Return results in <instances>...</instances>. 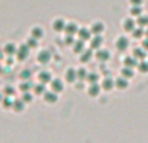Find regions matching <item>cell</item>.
<instances>
[{
  "instance_id": "cell-1",
  "label": "cell",
  "mask_w": 148,
  "mask_h": 143,
  "mask_svg": "<svg viewBox=\"0 0 148 143\" xmlns=\"http://www.w3.org/2000/svg\"><path fill=\"white\" fill-rule=\"evenodd\" d=\"M29 46L27 44H22V46H20V48H18L17 51V57L18 60H25L26 57L29 56Z\"/></svg>"
},
{
  "instance_id": "cell-2",
  "label": "cell",
  "mask_w": 148,
  "mask_h": 143,
  "mask_svg": "<svg viewBox=\"0 0 148 143\" xmlns=\"http://www.w3.org/2000/svg\"><path fill=\"white\" fill-rule=\"evenodd\" d=\"M57 92L55 91H46L44 92V100H46L47 103H56L57 102Z\"/></svg>"
},
{
  "instance_id": "cell-3",
  "label": "cell",
  "mask_w": 148,
  "mask_h": 143,
  "mask_svg": "<svg viewBox=\"0 0 148 143\" xmlns=\"http://www.w3.org/2000/svg\"><path fill=\"white\" fill-rule=\"evenodd\" d=\"M51 60V54L48 51H42L39 52L38 55V61L42 63V64H47V63Z\"/></svg>"
},
{
  "instance_id": "cell-4",
  "label": "cell",
  "mask_w": 148,
  "mask_h": 143,
  "mask_svg": "<svg viewBox=\"0 0 148 143\" xmlns=\"http://www.w3.org/2000/svg\"><path fill=\"white\" fill-rule=\"evenodd\" d=\"M51 87H52V91H55V92H60L64 90V85H62V82L60 79L51 81Z\"/></svg>"
},
{
  "instance_id": "cell-5",
  "label": "cell",
  "mask_w": 148,
  "mask_h": 143,
  "mask_svg": "<svg viewBox=\"0 0 148 143\" xmlns=\"http://www.w3.org/2000/svg\"><path fill=\"white\" fill-rule=\"evenodd\" d=\"M65 22L64 20H60V18H57V20L53 21V25H52V28H53V30L56 31H61V30H65Z\"/></svg>"
},
{
  "instance_id": "cell-6",
  "label": "cell",
  "mask_w": 148,
  "mask_h": 143,
  "mask_svg": "<svg viewBox=\"0 0 148 143\" xmlns=\"http://www.w3.org/2000/svg\"><path fill=\"white\" fill-rule=\"evenodd\" d=\"M38 78H39V81L42 82V83H48V82H51V73H48V72H42V73H39V76H38Z\"/></svg>"
},
{
  "instance_id": "cell-7",
  "label": "cell",
  "mask_w": 148,
  "mask_h": 143,
  "mask_svg": "<svg viewBox=\"0 0 148 143\" xmlns=\"http://www.w3.org/2000/svg\"><path fill=\"white\" fill-rule=\"evenodd\" d=\"M4 52L7 55H9V56H13L14 54H17V48H16V46L13 43H8L4 47Z\"/></svg>"
},
{
  "instance_id": "cell-8",
  "label": "cell",
  "mask_w": 148,
  "mask_h": 143,
  "mask_svg": "<svg viewBox=\"0 0 148 143\" xmlns=\"http://www.w3.org/2000/svg\"><path fill=\"white\" fill-rule=\"evenodd\" d=\"M13 109L16 111V112H21V111H23V108H25V103H23V100L21 99V100H14L13 102Z\"/></svg>"
},
{
  "instance_id": "cell-9",
  "label": "cell",
  "mask_w": 148,
  "mask_h": 143,
  "mask_svg": "<svg viewBox=\"0 0 148 143\" xmlns=\"http://www.w3.org/2000/svg\"><path fill=\"white\" fill-rule=\"evenodd\" d=\"M34 92L35 95H44L46 92V85L44 83H39V85H34Z\"/></svg>"
},
{
  "instance_id": "cell-10",
  "label": "cell",
  "mask_w": 148,
  "mask_h": 143,
  "mask_svg": "<svg viewBox=\"0 0 148 143\" xmlns=\"http://www.w3.org/2000/svg\"><path fill=\"white\" fill-rule=\"evenodd\" d=\"M65 31H66L68 35H73L74 33H77V25L73 23V22L68 23V25L65 26Z\"/></svg>"
},
{
  "instance_id": "cell-11",
  "label": "cell",
  "mask_w": 148,
  "mask_h": 143,
  "mask_svg": "<svg viewBox=\"0 0 148 143\" xmlns=\"http://www.w3.org/2000/svg\"><path fill=\"white\" fill-rule=\"evenodd\" d=\"M33 87H34V85L31 83V82H30V79H29V81H25L22 85H21V86H20V89L22 90L23 92H27V91H30V90L33 89Z\"/></svg>"
},
{
  "instance_id": "cell-12",
  "label": "cell",
  "mask_w": 148,
  "mask_h": 143,
  "mask_svg": "<svg viewBox=\"0 0 148 143\" xmlns=\"http://www.w3.org/2000/svg\"><path fill=\"white\" fill-rule=\"evenodd\" d=\"M31 36H34V38L39 39L43 36V29L40 28H34L33 30H31Z\"/></svg>"
},
{
  "instance_id": "cell-13",
  "label": "cell",
  "mask_w": 148,
  "mask_h": 143,
  "mask_svg": "<svg viewBox=\"0 0 148 143\" xmlns=\"http://www.w3.org/2000/svg\"><path fill=\"white\" fill-rule=\"evenodd\" d=\"M3 105H4V108H12L13 107V100L10 99V96H5L4 99H3Z\"/></svg>"
},
{
  "instance_id": "cell-14",
  "label": "cell",
  "mask_w": 148,
  "mask_h": 143,
  "mask_svg": "<svg viewBox=\"0 0 148 143\" xmlns=\"http://www.w3.org/2000/svg\"><path fill=\"white\" fill-rule=\"evenodd\" d=\"M75 78H77V74H75V72H74L73 69H69V70L66 72V79H68V82H73Z\"/></svg>"
},
{
  "instance_id": "cell-15",
  "label": "cell",
  "mask_w": 148,
  "mask_h": 143,
  "mask_svg": "<svg viewBox=\"0 0 148 143\" xmlns=\"http://www.w3.org/2000/svg\"><path fill=\"white\" fill-rule=\"evenodd\" d=\"M20 77H21V79H23V81H29V79L31 78V72L27 70V69L22 70V73L20 74Z\"/></svg>"
},
{
  "instance_id": "cell-16",
  "label": "cell",
  "mask_w": 148,
  "mask_h": 143,
  "mask_svg": "<svg viewBox=\"0 0 148 143\" xmlns=\"http://www.w3.org/2000/svg\"><path fill=\"white\" fill-rule=\"evenodd\" d=\"M27 46L30 47V48H35V47L38 46V39L34 38V36L29 38V39H27Z\"/></svg>"
},
{
  "instance_id": "cell-17",
  "label": "cell",
  "mask_w": 148,
  "mask_h": 143,
  "mask_svg": "<svg viewBox=\"0 0 148 143\" xmlns=\"http://www.w3.org/2000/svg\"><path fill=\"white\" fill-rule=\"evenodd\" d=\"M22 100H23V103H30L31 100H33V95L30 94V92H25L23 94V96H22Z\"/></svg>"
},
{
  "instance_id": "cell-18",
  "label": "cell",
  "mask_w": 148,
  "mask_h": 143,
  "mask_svg": "<svg viewBox=\"0 0 148 143\" xmlns=\"http://www.w3.org/2000/svg\"><path fill=\"white\" fill-rule=\"evenodd\" d=\"M4 94L7 95V96H12V95H14V89H13V87H5Z\"/></svg>"
},
{
  "instance_id": "cell-19",
  "label": "cell",
  "mask_w": 148,
  "mask_h": 143,
  "mask_svg": "<svg viewBox=\"0 0 148 143\" xmlns=\"http://www.w3.org/2000/svg\"><path fill=\"white\" fill-rule=\"evenodd\" d=\"M79 36H81V39H87L90 36V34H88V31L83 29V30L79 31Z\"/></svg>"
},
{
  "instance_id": "cell-20",
  "label": "cell",
  "mask_w": 148,
  "mask_h": 143,
  "mask_svg": "<svg viewBox=\"0 0 148 143\" xmlns=\"http://www.w3.org/2000/svg\"><path fill=\"white\" fill-rule=\"evenodd\" d=\"M82 48H83V43H82V42H75V44H74V51L79 52Z\"/></svg>"
},
{
  "instance_id": "cell-21",
  "label": "cell",
  "mask_w": 148,
  "mask_h": 143,
  "mask_svg": "<svg viewBox=\"0 0 148 143\" xmlns=\"http://www.w3.org/2000/svg\"><path fill=\"white\" fill-rule=\"evenodd\" d=\"M65 43H66V44H72L73 43V36L72 35H66V38H65Z\"/></svg>"
},
{
  "instance_id": "cell-22",
  "label": "cell",
  "mask_w": 148,
  "mask_h": 143,
  "mask_svg": "<svg viewBox=\"0 0 148 143\" xmlns=\"http://www.w3.org/2000/svg\"><path fill=\"white\" fill-rule=\"evenodd\" d=\"M84 74H86V72L83 69H81L78 72V74H77V77H79V78H84Z\"/></svg>"
},
{
  "instance_id": "cell-23",
  "label": "cell",
  "mask_w": 148,
  "mask_h": 143,
  "mask_svg": "<svg viewBox=\"0 0 148 143\" xmlns=\"http://www.w3.org/2000/svg\"><path fill=\"white\" fill-rule=\"evenodd\" d=\"M7 63H8V65H9V64H12V63H13V60H12V59H10V56H9V59H8V60H7Z\"/></svg>"
},
{
  "instance_id": "cell-24",
  "label": "cell",
  "mask_w": 148,
  "mask_h": 143,
  "mask_svg": "<svg viewBox=\"0 0 148 143\" xmlns=\"http://www.w3.org/2000/svg\"><path fill=\"white\" fill-rule=\"evenodd\" d=\"M3 99H4V96H3V94L0 92V102H3Z\"/></svg>"
},
{
  "instance_id": "cell-25",
  "label": "cell",
  "mask_w": 148,
  "mask_h": 143,
  "mask_svg": "<svg viewBox=\"0 0 148 143\" xmlns=\"http://www.w3.org/2000/svg\"><path fill=\"white\" fill-rule=\"evenodd\" d=\"M1 57H3V55H1V51H0V59H1Z\"/></svg>"
},
{
  "instance_id": "cell-26",
  "label": "cell",
  "mask_w": 148,
  "mask_h": 143,
  "mask_svg": "<svg viewBox=\"0 0 148 143\" xmlns=\"http://www.w3.org/2000/svg\"><path fill=\"white\" fill-rule=\"evenodd\" d=\"M0 73H1V68H0Z\"/></svg>"
}]
</instances>
